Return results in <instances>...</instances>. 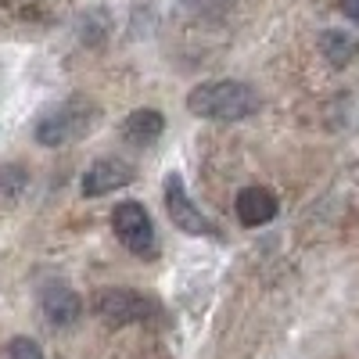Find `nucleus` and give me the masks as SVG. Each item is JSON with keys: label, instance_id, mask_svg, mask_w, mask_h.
<instances>
[{"label": "nucleus", "instance_id": "nucleus-3", "mask_svg": "<svg viewBox=\"0 0 359 359\" xmlns=\"http://www.w3.org/2000/svg\"><path fill=\"white\" fill-rule=\"evenodd\" d=\"M90 313L108 327H130L155 316V298H147L133 287H97L90 294Z\"/></svg>", "mask_w": 359, "mask_h": 359}, {"label": "nucleus", "instance_id": "nucleus-12", "mask_svg": "<svg viewBox=\"0 0 359 359\" xmlns=\"http://www.w3.org/2000/svg\"><path fill=\"white\" fill-rule=\"evenodd\" d=\"M341 11H345V18H352L359 25V0H341Z\"/></svg>", "mask_w": 359, "mask_h": 359}, {"label": "nucleus", "instance_id": "nucleus-7", "mask_svg": "<svg viewBox=\"0 0 359 359\" xmlns=\"http://www.w3.org/2000/svg\"><path fill=\"white\" fill-rule=\"evenodd\" d=\"M40 309L47 316V323L54 327H69L83 316V298L69 287V284H47L40 291Z\"/></svg>", "mask_w": 359, "mask_h": 359}, {"label": "nucleus", "instance_id": "nucleus-5", "mask_svg": "<svg viewBox=\"0 0 359 359\" xmlns=\"http://www.w3.org/2000/svg\"><path fill=\"white\" fill-rule=\"evenodd\" d=\"M165 212L172 219V226H180L191 237H216V226L205 219V212L187 198V187H184V176L180 172H169L165 176Z\"/></svg>", "mask_w": 359, "mask_h": 359}, {"label": "nucleus", "instance_id": "nucleus-6", "mask_svg": "<svg viewBox=\"0 0 359 359\" xmlns=\"http://www.w3.org/2000/svg\"><path fill=\"white\" fill-rule=\"evenodd\" d=\"M137 180V169L130 165V162H123V158H97L94 165H90L86 172H83V194L86 198H101V194H108V191H123V187H130Z\"/></svg>", "mask_w": 359, "mask_h": 359}, {"label": "nucleus", "instance_id": "nucleus-1", "mask_svg": "<svg viewBox=\"0 0 359 359\" xmlns=\"http://www.w3.org/2000/svg\"><path fill=\"white\" fill-rule=\"evenodd\" d=\"M187 108L198 118H212V123H241L262 108L259 90L241 79H212L201 83L187 94Z\"/></svg>", "mask_w": 359, "mask_h": 359}, {"label": "nucleus", "instance_id": "nucleus-8", "mask_svg": "<svg viewBox=\"0 0 359 359\" xmlns=\"http://www.w3.org/2000/svg\"><path fill=\"white\" fill-rule=\"evenodd\" d=\"M233 212L245 226H266L277 219V194L266 187H245L233 201Z\"/></svg>", "mask_w": 359, "mask_h": 359}, {"label": "nucleus", "instance_id": "nucleus-9", "mask_svg": "<svg viewBox=\"0 0 359 359\" xmlns=\"http://www.w3.org/2000/svg\"><path fill=\"white\" fill-rule=\"evenodd\" d=\"M162 133H165V118L155 108H137V111L126 115V123H123V137L133 147H151Z\"/></svg>", "mask_w": 359, "mask_h": 359}, {"label": "nucleus", "instance_id": "nucleus-11", "mask_svg": "<svg viewBox=\"0 0 359 359\" xmlns=\"http://www.w3.org/2000/svg\"><path fill=\"white\" fill-rule=\"evenodd\" d=\"M0 359H43V348L33 338H11L0 348Z\"/></svg>", "mask_w": 359, "mask_h": 359}, {"label": "nucleus", "instance_id": "nucleus-2", "mask_svg": "<svg viewBox=\"0 0 359 359\" xmlns=\"http://www.w3.org/2000/svg\"><path fill=\"white\" fill-rule=\"evenodd\" d=\"M94 123H97V104L90 97H69L36 118L33 137L43 147H65V144L86 137L94 130Z\"/></svg>", "mask_w": 359, "mask_h": 359}, {"label": "nucleus", "instance_id": "nucleus-4", "mask_svg": "<svg viewBox=\"0 0 359 359\" xmlns=\"http://www.w3.org/2000/svg\"><path fill=\"white\" fill-rule=\"evenodd\" d=\"M111 230L133 255L155 259V252H158L155 223H151V216H147V208L140 201H118L111 208Z\"/></svg>", "mask_w": 359, "mask_h": 359}, {"label": "nucleus", "instance_id": "nucleus-10", "mask_svg": "<svg viewBox=\"0 0 359 359\" xmlns=\"http://www.w3.org/2000/svg\"><path fill=\"white\" fill-rule=\"evenodd\" d=\"M320 50H323V57H327L334 69H345L352 57L359 54V43H355L352 36L338 33V29H327V33L320 36Z\"/></svg>", "mask_w": 359, "mask_h": 359}]
</instances>
